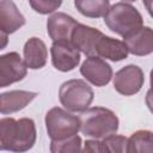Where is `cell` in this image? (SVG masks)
<instances>
[{
	"label": "cell",
	"mask_w": 153,
	"mask_h": 153,
	"mask_svg": "<svg viewBox=\"0 0 153 153\" xmlns=\"http://www.w3.org/2000/svg\"><path fill=\"white\" fill-rule=\"evenodd\" d=\"M36 136L35 122L31 118L0 120V151L24 153L33 147Z\"/></svg>",
	"instance_id": "6da1fadb"
},
{
	"label": "cell",
	"mask_w": 153,
	"mask_h": 153,
	"mask_svg": "<svg viewBox=\"0 0 153 153\" xmlns=\"http://www.w3.org/2000/svg\"><path fill=\"white\" fill-rule=\"evenodd\" d=\"M79 120L81 133L94 140L115 135L118 129V118L115 112L102 106L86 109L82 111Z\"/></svg>",
	"instance_id": "7a4b0ae2"
},
{
	"label": "cell",
	"mask_w": 153,
	"mask_h": 153,
	"mask_svg": "<svg viewBox=\"0 0 153 153\" xmlns=\"http://www.w3.org/2000/svg\"><path fill=\"white\" fill-rule=\"evenodd\" d=\"M104 23L115 33L126 37L143 26V19L130 2H116L109 7Z\"/></svg>",
	"instance_id": "3957f363"
},
{
	"label": "cell",
	"mask_w": 153,
	"mask_h": 153,
	"mask_svg": "<svg viewBox=\"0 0 153 153\" xmlns=\"http://www.w3.org/2000/svg\"><path fill=\"white\" fill-rule=\"evenodd\" d=\"M94 93L92 87L81 79L65 81L59 90L61 104L72 112H82L91 105Z\"/></svg>",
	"instance_id": "277c9868"
},
{
	"label": "cell",
	"mask_w": 153,
	"mask_h": 153,
	"mask_svg": "<svg viewBox=\"0 0 153 153\" xmlns=\"http://www.w3.org/2000/svg\"><path fill=\"white\" fill-rule=\"evenodd\" d=\"M45 127L51 140H63L78 134L80 130V120L78 116L56 106L47 112Z\"/></svg>",
	"instance_id": "5b68a950"
},
{
	"label": "cell",
	"mask_w": 153,
	"mask_h": 153,
	"mask_svg": "<svg viewBox=\"0 0 153 153\" xmlns=\"http://www.w3.org/2000/svg\"><path fill=\"white\" fill-rule=\"evenodd\" d=\"M145 75L140 67L128 65L121 68L114 76L115 90L123 96H133L143 86Z\"/></svg>",
	"instance_id": "8992f818"
},
{
	"label": "cell",
	"mask_w": 153,
	"mask_h": 153,
	"mask_svg": "<svg viewBox=\"0 0 153 153\" xmlns=\"http://www.w3.org/2000/svg\"><path fill=\"white\" fill-rule=\"evenodd\" d=\"M26 73V66L18 53L11 51L0 55V87L23 80Z\"/></svg>",
	"instance_id": "52a82bcc"
},
{
	"label": "cell",
	"mask_w": 153,
	"mask_h": 153,
	"mask_svg": "<svg viewBox=\"0 0 153 153\" xmlns=\"http://www.w3.org/2000/svg\"><path fill=\"white\" fill-rule=\"evenodd\" d=\"M80 73L87 81L96 86H105L112 78L111 66L98 56H88L80 67Z\"/></svg>",
	"instance_id": "ba28073f"
},
{
	"label": "cell",
	"mask_w": 153,
	"mask_h": 153,
	"mask_svg": "<svg viewBox=\"0 0 153 153\" xmlns=\"http://www.w3.org/2000/svg\"><path fill=\"white\" fill-rule=\"evenodd\" d=\"M50 53L53 66L61 72H69L80 62V53L71 42H53Z\"/></svg>",
	"instance_id": "9c48e42d"
},
{
	"label": "cell",
	"mask_w": 153,
	"mask_h": 153,
	"mask_svg": "<svg viewBox=\"0 0 153 153\" xmlns=\"http://www.w3.org/2000/svg\"><path fill=\"white\" fill-rule=\"evenodd\" d=\"M103 36V32L98 29L78 24L72 35H71V44L78 50L84 53L88 56H96L94 48L97 44V41Z\"/></svg>",
	"instance_id": "30bf717a"
},
{
	"label": "cell",
	"mask_w": 153,
	"mask_h": 153,
	"mask_svg": "<svg viewBox=\"0 0 153 153\" xmlns=\"http://www.w3.org/2000/svg\"><path fill=\"white\" fill-rule=\"evenodd\" d=\"M79 23L63 12H56L48 18L47 30L54 42H71V35Z\"/></svg>",
	"instance_id": "8fae6325"
},
{
	"label": "cell",
	"mask_w": 153,
	"mask_h": 153,
	"mask_svg": "<svg viewBox=\"0 0 153 153\" xmlns=\"http://www.w3.org/2000/svg\"><path fill=\"white\" fill-rule=\"evenodd\" d=\"M123 38L128 53L133 55L145 56L153 51V31L148 26H142Z\"/></svg>",
	"instance_id": "7c38bea8"
},
{
	"label": "cell",
	"mask_w": 153,
	"mask_h": 153,
	"mask_svg": "<svg viewBox=\"0 0 153 153\" xmlns=\"http://www.w3.org/2000/svg\"><path fill=\"white\" fill-rule=\"evenodd\" d=\"M38 96L36 92L13 90L4 92L0 94V112L1 114H12L24 109L32 99Z\"/></svg>",
	"instance_id": "4fadbf2b"
},
{
	"label": "cell",
	"mask_w": 153,
	"mask_h": 153,
	"mask_svg": "<svg viewBox=\"0 0 153 153\" xmlns=\"http://www.w3.org/2000/svg\"><path fill=\"white\" fill-rule=\"evenodd\" d=\"M25 24V18L13 1H0V30L5 33H13Z\"/></svg>",
	"instance_id": "5bb4252c"
},
{
	"label": "cell",
	"mask_w": 153,
	"mask_h": 153,
	"mask_svg": "<svg viewBox=\"0 0 153 153\" xmlns=\"http://www.w3.org/2000/svg\"><path fill=\"white\" fill-rule=\"evenodd\" d=\"M94 54L98 57H104L111 61H121L127 59L128 56V50L126 44L120 41V39H115L111 38L109 36H102L96 44L94 48Z\"/></svg>",
	"instance_id": "9a60e30c"
},
{
	"label": "cell",
	"mask_w": 153,
	"mask_h": 153,
	"mask_svg": "<svg viewBox=\"0 0 153 153\" xmlns=\"http://www.w3.org/2000/svg\"><path fill=\"white\" fill-rule=\"evenodd\" d=\"M24 63L26 68L31 69H39L45 66L48 50L44 42L37 37H31L26 41L24 49Z\"/></svg>",
	"instance_id": "2e32d148"
},
{
	"label": "cell",
	"mask_w": 153,
	"mask_h": 153,
	"mask_svg": "<svg viewBox=\"0 0 153 153\" xmlns=\"http://www.w3.org/2000/svg\"><path fill=\"white\" fill-rule=\"evenodd\" d=\"M152 133L149 130H137L127 141V153H153Z\"/></svg>",
	"instance_id": "e0dca14e"
},
{
	"label": "cell",
	"mask_w": 153,
	"mask_h": 153,
	"mask_svg": "<svg viewBox=\"0 0 153 153\" xmlns=\"http://www.w3.org/2000/svg\"><path fill=\"white\" fill-rule=\"evenodd\" d=\"M74 5L81 14L90 18L104 17L110 7L109 0H75Z\"/></svg>",
	"instance_id": "ac0fdd59"
},
{
	"label": "cell",
	"mask_w": 153,
	"mask_h": 153,
	"mask_svg": "<svg viewBox=\"0 0 153 153\" xmlns=\"http://www.w3.org/2000/svg\"><path fill=\"white\" fill-rule=\"evenodd\" d=\"M51 153H81V139L78 135L63 140H53L50 143Z\"/></svg>",
	"instance_id": "d6986e66"
},
{
	"label": "cell",
	"mask_w": 153,
	"mask_h": 153,
	"mask_svg": "<svg viewBox=\"0 0 153 153\" xmlns=\"http://www.w3.org/2000/svg\"><path fill=\"white\" fill-rule=\"evenodd\" d=\"M127 141L128 139L123 135H111L104 139L110 153H127Z\"/></svg>",
	"instance_id": "ffe728a7"
},
{
	"label": "cell",
	"mask_w": 153,
	"mask_h": 153,
	"mask_svg": "<svg viewBox=\"0 0 153 153\" xmlns=\"http://www.w3.org/2000/svg\"><path fill=\"white\" fill-rule=\"evenodd\" d=\"M61 1H51V0H31L30 6L41 14H48L54 12L61 6Z\"/></svg>",
	"instance_id": "44dd1931"
},
{
	"label": "cell",
	"mask_w": 153,
	"mask_h": 153,
	"mask_svg": "<svg viewBox=\"0 0 153 153\" xmlns=\"http://www.w3.org/2000/svg\"><path fill=\"white\" fill-rule=\"evenodd\" d=\"M81 153H110L106 143L99 140H86Z\"/></svg>",
	"instance_id": "7402d4cb"
},
{
	"label": "cell",
	"mask_w": 153,
	"mask_h": 153,
	"mask_svg": "<svg viewBox=\"0 0 153 153\" xmlns=\"http://www.w3.org/2000/svg\"><path fill=\"white\" fill-rule=\"evenodd\" d=\"M8 43V37H7V33H5L4 31L0 30V50L4 49Z\"/></svg>",
	"instance_id": "603a6c76"
}]
</instances>
